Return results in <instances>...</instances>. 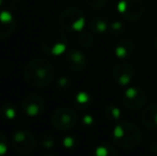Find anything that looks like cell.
Here are the masks:
<instances>
[{
    "mask_svg": "<svg viewBox=\"0 0 157 156\" xmlns=\"http://www.w3.org/2000/svg\"><path fill=\"white\" fill-rule=\"evenodd\" d=\"M23 76L28 86L33 88H43L54 80L55 67L46 59L36 58L26 64Z\"/></svg>",
    "mask_w": 157,
    "mask_h": 156,
    "instance_id": "obj_1",
    "label": "cell"
},
{
    "mask_svg": "<svg viewBox=\"0 0 157 156\" xmlns=\"http://www.w3.org/2000/svg\"><path fill=\"white\" fill-rule=\"evenodd\" d=\"M112 138H113V142L118 146L125 150H132L140 144L142 134L139 127L134 123L120 121L114 126L112 131Z\"/></svg>",
    "mask_w": 157,
    "mask_h": 156,
    "instance_id": "obj_2",
    "label": "cell"
},
{
    "mask_svg": "<svg viewBox=\"0 0 157 156\" xmlns=\"http://www.w3.org/2000/svg\"><path fill=\"white\" fill-rule=\"evenodd\" d=\"M66 47H67V38L61 29L49 28L42 36L41 48L46 55L60 56L66 50Z\"/></svg>",
    "mask_w": 157,
    "mask_h": 156,
    "instance_id": "obj_3",
    "label": "cell"
},
{
    "mask_svg": "<svg viewBox=\"0 0 157 156\" xmlns=\"http://www.w3.org/2000/svg\"><path fill=\"white\" fill-rule=\"evenodd\" d=\"M59 24L64 30L70 32L81 31L86 25L85 13L78 8H67L60 14Z\"/></svg>",
    "mask_w": 157,
    "mask_h": 156,
    "instance_id": "obj_4",
    "label": "cell"
},
{
    "mask_svg": "<svg viewBox=\"0 0 157 156\" xmlns=\"http://www.w3.org/2000/svg\"><path fill=\"white\" fill-rule=\"evenodd\" d=\"M12 148L18 154L30 155L36 150V139L32 133L25 129H18L12 135Z\"/></svg>",
    "mask_w": 157,
    "mask_h": 156,
    "instance_id": "obj_5",
    "label": "cell"
},
{
    "mask_svg": "<svg viewBox=\"0 0 157 156\" xmlns=\"http://www.w3.org/2000/svg\"><path fill=\"white\" fill-rule=\"evenodd\" d=\"M78 117L74 109L70 107H61L54 112L52 118V123L54 127L58 131H65L72 129L77 124Z\"/></svg>",
    "mask_w": 157,
    "mask_h": 156,
    "instance_id": "obj_6",
    "label": "cell"
},
{
    "mask_svg": "<svg viewBox=\"0 0 157 156\" xmlns=\"http://www.w3.org/2000/svg\"><path fill=\"white\" fill-rule=\"evenodd\" d=\"M118 11L125 19L130 21H138L144 13V4L141 0H120Z\"/></svg>",
    "mask_w": 157,
    "mask_h": 156,
    "instance_id": "obj_7",
    "label": "cell"
},
{
    "mask_svg": "<svg viewBox=\"0 0 157 156\" xmlns=\"http://www.w3.org/2000/svg\"><path fill=\"white\" fill-rule=\"evenodd\" d=\"M122 102L126 108L130 110H138L144 106L147 102V94L141 88L129 87L123 92Z\"/></svg>",
    "mask_w": 157,
    "mask_h": 156,
    "instance_id": "obj_8",
    "label": "cell"
},
{
    "mask_svg": "<svg viewBox=\"0 0 157 156\" xmlns=\"http://www.w3.org/2000/svg\"><path fill=\"white\" fill-rule=\"evenodd\" d=\"M21 107L25 113L29 117H37L43 112L45 108V102L37 94H29L25 96L21 102Z\"/></svg>",
    "mask_w": 157,
    "mask_h": 156,
    "instance_id": "obj_9",
    "label": "cell"
},
{
    "mask_svg": "<svg viewBox=\"0 0 157 156\" xmlns=\"http://www.w3.org/2000/svg\"><path fill=\"white\" fill-rule=\"evenodd\" d=\"M113 79L118 85L126 87L128 86L135 76V69L130 63L127 62H120L114 67L113 72Z\"/></svg>",
    "mask_w": 157,
    "mask_h": 156,
    "instance_id": "obj_10",
    "label": "cell"
},
{
    "mask_svg": "<svg viewBox=\"0 0 157 156\" xmlns=\"http://www.w3.org/2000/svg\"><path fill=\"white\" fill-rule=\"evenodd\" d=\"M65 65L72 72H81L88 64V59L82 51L78 49H72L66 54L64 59Z\"/></svg>",
    "mask_w": 157,
    "mask_h": 156,
    "instance_id": "obj_11",
    "label": "cell"
},
{
    "mask_svg": "<svg viewBox=\"0 0 157 156\" xmlns=\"http://www.w3.org/2000/svg\"><path fill=\"white\" fill-rule=\"evenodd\" d=\"M16 29V19L10 11L0 10V39L9 38Z\"/></svg>",
    "mask_w": 157,
    "mask_h": 156,
    "instance_id": "obj_12",
    "label": "cell"
},
{
    "mask_svg": "<svg viewBox=\"0 0 157 156\" xmlns=\"http://www.w3.org/2000/svg\"><path fill=\"white\" fill-rule=\"evenodd\" d=\"M141 123L147 129L157 128V104H151L141 113Z\"/></svg>",
    "mask_w": 157,
    "mask_h": 156,
    "instance_id": "obj_13",
    "label": "cell"
},
{
    "mask_svg": "<svg viewBox=\"0 0 157 156\" xmlns=\"http://www.w3.org/2000/svg\"><path fill=\"white\" fill-rule=\"evenodd\" d=\"M135 44L132 40L123 39L114 47V54L119 59H127L134 54Z\"/></svg>",
    "mask_w": 157,
    "mask_h": 156,
    "instance_id": "obj_14",
    "label": "cell"
},
{
    "mask_svg": "<svg viewBox=\"0 0 157 156\" xmlns=\"http://www.w3.org/2000/svg\"><path fill=\"white\" fill-rule=\"evenodd\" d=\"M89 28L93 33L101 36L109 30V23L105 17L97 16L91 19V21L89 23Z\"/></svg>",
    "mask_w": 157,
    "mask_h": 156,
    "instance_id": "obj_15",
    "label": "cell"
},
{
    "mask_svg": "<svg viewBox=\"0 0 157 156\" xmlns=\"http://www.w3.org/2000/svg\"><path fill=\"white\" fill-rule=\"evenodd\" d=\"M105 117L109 123L117 124L122 119V112L117 105H108L105 108Z\"/></svg>",
    "mask_w": 157,
    "mask_h": 156,
    "instance_id": "obj_16",
    "label": "cell"
},
{
    "mask_svg": "<svg viewBox=\"0 0 157 156\" xmlns=\"http://www.w3.org/2000/svg\"><path fill=\"white\" fill-rule=\"evenodd\" d=\"M74 104L77 108L79 109H87L91 106L92 104V97L88 92L80 91L75 95L74 97Z\"/></svg>",
    "mask_w": 157,
    "mask_h": 156,
    "instance_id": "obj_17",
    "label": "cell"
},
{
    "mask_svg": "<svg viewBox=\"0 0 157 156\" xmlns=\"http://www.w3.org/2000/svg\"><path fill=\"white\" fill-rule=\"evenodd\" d=\"M94 154L96 156H118L119 152L110 143L104 142L95 148Z\"/></svg>",
    "mask_w": 157,
    "mask_h": 156,
    "instance_id": "obj_18",
    "label": "cell"
},
{
    "mask_svg": "<svg viewBox=\"0 0 157 156\" xmlns=\"http://www.w3.org/2000/svg\"><path fill=\"white\" fill-rule=\"evenodd\" d=\"M17 116V109L13 104H4L0 107V117L6 121H13Z\"/></svg>",
    "mask_w": 157,
    "mask_h": 156,
    "instance_id": "obj_19",
    "label": "cell"
},
{
    "mask_svg": "<svg viewBox=\"0 0 157 156\" xmlns=\"http://www.w3.org/2000/svg\"><path fill=\"white\" fill-rule=\"evenodd\" d=\"M109 33L114 38H119V36H123L125 32V26L122 21H114L109 25Z\"/></svg>",
    "mask_w": 157,
    "mask_h": 156,
    "instance_id": "obj_20",
    "label": "cell"
},
{
    "mask_svg": "<svg viewBox=\"0 0 157 156\" xmlns=\"http://www.w3.org/2000/svg\"><path fill=\"white\" fill-rule=\"evenodd\" d=\"M78 42L82 47L85 48H90L93 46L94 44V36H92L90 32L88 31H83L82 33L79 36L78 38Z\"/></svg>",
    "mask_w": 157,
    "mask_h": 156,
    "instance_id": "obj_21",
    "label": "cell"
},
{
    "mask_svg": "<svg viewBox=\"0 0 157 156\" xmlns=\"http://www.w3.org/2000/svg\"><path fill=\"white\" fill-rule=\"evenodd\" d=\"M40 142H41V146H43L45 150H52L55 146V138L48 133H45L41 136Z\"/></svg>",
    "mask_w": 157,
    "mask_h": 156,
    "instance_id": "obj_22",
    "label": "cell"
},
{
    "mask_svg": "<svg viewBox=\"0 0 157 156\" xmlns=\"http://www.w3.org/2000/svg\"><path fill=\"white\" fill-rule=\"evenodd\" d=\"M72 87L73 82L68 77L63 76V77H60L57 80V88L61 91H68V90L72 89Z\"/></svg>",
    "mask_w": 157,
    "mask_h": 156,
    "instance_id": "obj_23",
    "label": "cell"
},
{
    "mask_svg": "<svg viewBox=\"0 0 157 156\" xmlns=\"http://www.w3.org/2000/svg\"><path fill=\"white\" fill-rule=\"evenodd\" d=\"M81 124H82V126L85 127L86 129H92L94 128L95 124H96V121H95V119L93 116L91 115H85L81 119Z\"/></svg>",
    "mask_w": 157,
    "mask_h": 156,
    "instance_id": "obj_24",
    "label": "cell"
},
{
    "mask_svg": "<svg viewBox=\"0 0 157 156\" xmlns=\"http://www.w3.org/2000/svg\"><path fill=\"white\" fill-rule=\"evenodd\" d=\"M63 146L65 149H67V150H73V149H75L77 146V139L76 137H74V136H66V137L63 138Z\"/></svg>",
    "mask_w": 157,
    "mask_h": 156,
    "instance_id": "obj_25",
    "label": "cell"
},
{
    "mask_svg": "<svg viewBox=\"0 0 157 156\" xmlns=\"http://www.w3.org/2000/svg\"><path fill=\"white\" fill-rule=\"evenodd\" d=\"M87 4L92 9H101L107 3V0H86Z\"/></svg>",
    "mask_w": 157,
    "mask_h": 156,
    "instance_id": "obj_26",
    "label": "cell"
},
{
    "mask_svg": "<svg viewBox=\"0 0 157 156\" xmlns=\"http://www.w3.org/2000/svg\"><path fill=\"white\" fill-rule=\"evenodd\" d=\"M8 152V140L3 134L0 133V156L4 155Z\"/></svg>",
    "mask_w": 157,
    "mask_h": 156,
    "instance_id": "obj_27",
    "label": "cell"
},
{
    "mask_svg": "<svg viewBox=\"0 0 157 156\" xmlns=\"http://www.w3.org/2000/svg\"><path fill=\"white\" fill-rule=\"evenodd\" d=\"M149 149L153 154L157 155V135L151 138L149 142Z\"/></svg>",
    "mask_w": 157,
    "mask_h": 156,
    "instance_id": "obj_28",
    "label": "cell"
},
{
    "mask_svg": "<svg viewBox=\"0 0 157 156\" xmlns=\"http://www.w3.org/2000/svg\"><path fill=\"white\" fill-rule=\"evenodd\" d=\"M6 3V0H0V6H2Z\"/></svg>",
    "mask_w": 157,
    "mask_h": 156,
    "instance_id": "obj_29",
    "label": "cell"
},
{
    "mask_svg": "<svg viewBox=\"0 0 157 156\" xmlns=\"http://www.w3.org/2000/svg\"><path fill=\"white\" fill-rule=\"evenodd\" d=\"M154 45H155V48L157 50V36H155V40H154Z\"/></svg>",
    "mask_w": 157,
    "mask_h": 156,
    "instance_id": "obj_30",
    "label": "cell"
}]
</instances>
